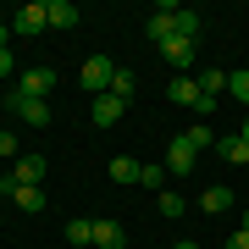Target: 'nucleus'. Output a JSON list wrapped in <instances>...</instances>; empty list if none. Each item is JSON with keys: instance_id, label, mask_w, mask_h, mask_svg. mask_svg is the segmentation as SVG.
I'll return each instance as SVG.
<instances>
[{"instance_id": "obj_17", "label": "nucleus", "mask_w": 249, "mask_h": 249, "mask_svg": "<svg viewBox=\"0 0 249 249\" xmlns=\"http://www.w3.org/2000/svg\"><path fill=\"white\" fill-rule=\"evenodd\" d=\"M133 89H139V78H133L127 67H116V78H111V94H116V100L127 106V100H133Z\"/></svg>"}, {"instance_id": "obj_22", "label": "nucleus", "mask_w": 249, "mask_h": 249, "mask_svg": "<svg viewBox=\"0 0 249 249\" xmlns=\"http://www.w3.org/2000/svg\"><path fill=\"white\" fill-rule=\"evenodd\" d=\"M183 139L194 144V150H216V133H211V122H199V127H188Z\"/></svg>"}, {"instance_id": "obj_18", "label": "nucleus", "mask_w": 249, "mask_h": 249, "mask_svg": "<svg viewBox=\"0 0 249 249\" xmlns=\"http://www.w3.org/2000/svg\"><path fill=\"white\" fill-rule=\"evenodd\" d=\"M94 244L100 249H122V227L116 222H94Z\"/></svg>"}, {"instance_id": "obj_10", "label": "nucleus", "mask_w": 249, "mask_h": 249, "mask_svg": "<svg viewBox=\"0 0 249 249\" xmlns=\"http://www.w3.org/2000/svg\"><path fill=\"white\" fill-rule=\"evenodd\" d=\"M160 55H166L178 72H188V67H194V39H178V34H172L166 45H160Z\"/></svg>"}, {"instance_id": "obj_7", "label": "nucleus", "mask_w": 249, "mask_h": 249, "mask_svg": "<svg viewBox=\"0 0 249 249\" xmlns=\"http://www.w3.org/2000/svg\"><path fill=\"white\" fill-rule=\"evenodd\" d=\"M11 178H17L22 188H39L45 183V155H17L11 160Z\"/></svg>"}, {"instance_id": "obj_4", "label": "nucleus", "mask_w": 249, "mask_h": 249, "mask_svg": "<svg viewBox=\"0 0 249 249\" xmlns=\"http://www.w3.org/2000/svg\"><path fill=\"white\" fill-rule=\"evenodd\" d=\"M0 194H11V205H17L22 216H39V211H45V194H39V188H22L17 178H6V183H0Z\"/></svg>"}, {"instance_id": "obj_25", "label": "nucleus", "mask_w": 249, "mask_h": 249, "mask_svg": "<svg viewBox=\"0 0 249 249\" xmlns=\"http://www.w3.org/2000/svg\"><path fill=\"white\" fill-rule=\"evenodd\" d=\"M0 155H11V160H17V139H11V133H0Z\"/></svg>"}, {"instance_id": "obj_14", "label": "nucleus", "mask_w": 249, "mask_h": 249, "mask_svg": "<svg viewBox=\"0 0 249 249\" xmlns=\"http://www.w3.org/2000/svg\"><path fill=\"white\" fill-rule=\"evenodd\" d=\"M216 150H222V160H232V166H249V144H244V133L216 139Z\"/></svg>"}, {"instance_id": "obj_5", "label": "nucleus", "mask_w": 249, "mask_h": 249, "mask_svg": "<svg viewBox=\"0 0 249 249\" xmlns=\"http://www.w3.org/2000/svg\"><path fill=\"white\" fill-rule=\"evenodd\" d=\"M17 89H22L28 100H50V89H55V67H28Z\"/></svg>"}, {"instance_id": "obj_3", "label": "nucleus", "mask_w": 249, "mask_h": 249, "mask_svg": "<svg viewBox=\"0 0 249 249\" xmlns=\"http://www.w3.org/2000/svg\"><path fill=\"white\" fill-rule=\"evenodd\" d=\"M45 28H50V17H45V6H39V0H28V6L17 11V17H11V34H22V39L45 34Z\"/></svg>"}, {"instance_id": "obj_31", "label": "nucleus", "mask_w": 249, "mask_h": 249, "mask_svg": "<svg viewBox=\"0 0 249 249\" xmlns=\"http://www.w3.org/2000/svg\"><path fill=\"white\" fill-rule=\"evenodd\" d=\"M178 249H199V244H178Z\"/></svg>"}, {"instance_id": "obj_21", "label": "nucleus", "mask_w": 249, "mask_h": 249, "mask_svg": "<svg viewBox=\"0 0 249 249\" xmlns=\"http://www.w3.org/2000/svg\"><path fill=\"white\" fill-rule=\"evenodd\" d=\"M111 178H116V183H139V160L116 155V160H111Z\"/></svg>"}, {"instance_id": "obj_8", "label": "nucleus", "mask_w": 249, "mask_h": 249, "mask_svg": "<svg viewBox=\"0 0 249 249\" xmlns=\"http://www.w3.org/2000/svg\"><path fill=\"white\" fill-rule=\"evenodd\" d=\"M194 83H199V111H211V106H216V94L227 89V72H222V67H205Z\"/></svg>"}, {"instance_id": "obj_27", "label": "nucleus", "mask_w": 249, "mask_h": 249, "mask_svg": "<svg viewBox=\"0 0 249 249\" xmlns=\"http://www.w3.org/2000/svg\"><path fill=\"white\" fill-rule=\"evenodd\" d=\"M11 67H17V61H11V50H0V78H6Z\"/></svg>"}, {"instance_id": "obj_11", "label": "nucleus", "mask_w": 249, "mask_h": 249, "mask_svg": "<svg viewBox=\"0 0 249 249\" xmlns=\"http://www.w3.org/2000/svg\"><path fill=\"white\" fill-rule=\"evenodd\" d=\"M166 100H172V106H194V111H199V83L188 78V72H178L172 89H166Z\"/></svg>"}, {"instance_id": "obj_29", "label": "nucleus", "mask_w": 249, "mask_h": 249, "mask_svg": "<svg viewBox=\"0 0 249 249\" xmlns=\"http://www.w3.org/2000/svg\"><path fill=\"white\" fill-rule=\"evenodd\" d=\"M244 144H249V116H244Z\"/></svg>"}, {"instance_id": "obj_15", "label": "nucleus", "mask_w": 249, "mask_h": 249, "mask_svg": "<svg viewBox=\"0 0 249 249\" xmlns=\"http://www.w3.org/2000/svg\"><path fill=\"white\" fill-rule=\"evenodd\" d=\"M227 205H232V188H222V183H216V188H205V194H199V211H205V216H222Z\"/></svg>"}, {"instance_id": "obj_20", "label": "nucleus", "mask_w": 249, "mask_h": 249, "mask_svg": "<svg viewBox=\"0 0 249 249\" xmlns=\"http://www.w3.org/2000/svg\"><path fill=\"white\" fill-rule=\"evenodd\" d=\"M227 89H232V100L249 111V67H244V72H227Z\"/></svg>"}, {"instance_id": "obj_19", "label": "nucleus", "mask_w": 249, "mask_h": 249, "mask_svg": "<svg viewBox=\"0 0 249 249\" xmlns=\"http://www.w3.org/2000/svg\"><path fill=\"white\" fill-rule=\"evenodd\" d=\"M67 238L72 244H94V222H89V216H72V222H67Z\"/></svg>"}, {"instance_id": "obj_2", "label": "nucleus", "mask_w": 249, "mask_h": 249, "mask_svg": "<svg viewBox=\"0 0 249 249\" xmlns=\"http://www.w3.org/2000/svg\"><path fill=\"white\" fill-rule=\"evenodd\" d=\"M6 111H17L28 127H45V122H50V106H45V100H28L22 89H11V94H6Z\"/></svg>"}, {"instance_id": "obj_24", "label": "nucleus", "mask_w": 249, "mask_h": 249, "mask_svg": "<svg viewBox=\"0 0 249 249\" xmlns=\"http://www.w3.org/2000/svg\"><path fill=\"white\" fill-rule=\"evenodd\" d=\"M139 183L144 188H160V166H139Z\"/></svg>"}, {"instance_id": "obj_28", "label": "nucleus", "mask_w": 249, "mask_h": 249, "mask_svg": "<svg viewBox=\"0 0 249 249\" xmlns=\"http://www.w3.org/2000/svg\"><path fill=\"white\" fill-rule=\"evenodd\" d=\"M6 39H11V22H0V50H6Z\"/></svg>"}, {"instance_id": "obj_9", "label": "nucleus", "mask_w": 249, "mask_h": 249, "mask_svg": "<svg viewBox=\"0 0 249 249\" xmlns=\"http://www.w3.org/2000/svg\"><path fill=\"white\" fill-rule=\"evenodd\" d=\"M166 172H172V178H188V172H194V144H188V139H172V150H166Z\"/></svg>"}, {"instance_id": "obj_26", "label": "nucleus", "mask_w": 249, "mask_h": 249, "mask_svg": "<svg viewBox=\"0 0 249 249\" xmlns=\"http://www.w3.org/2000/svg\"><path fill=\"white\" fill-rule=\"evenodd\" d=\"M227 249H249V232L238 227V232H232V238H227Z\"/></svg>"}, {"instance_id": "obj_23", "label": "nucleus", "mask_w": 249, "mask_h": 249, "mask_svg": "<svg viewBox=\"0 0 249 249\" xmlns=\"http://www.w3.org/2000/svg\"><path fill=\"white\" fill-rule=\"evenodd\" d=\"M160 216H166V222L183 216V194H166V188H160Z\"/></svg>"}, {"instance_id": "obj_16", "label": "nucleus", "mask_w": 249, "mask_h": 249, "mask_svg": "<svg viewBox=\"0 0 249 249\" xmlns=\"http://www.w3.org/2000/svg\"><path fill=\"white\" fill-rule=\"evenodd\" d=\"M199 28H205L199 11H183V6H178V39H194V45H199Z\"/></svg>"}, {"instance_id": "obj_12", "label": "nucleus", "mask_w": 249, "mask_h": 249, "mask_svg": "<svg viewBox=\"0 0 249 249\" xmlns=\"http://www.w3.org/2000/svg\"><path fill=\"white\" fill-rule=\"evenodd\" d=\"M127 106H122V100H116V94H94V106H89V116H94V127H111L116 122V116H122Z\"/></svg>"}, {"instance_id": "obj_1", "label": "nucleus", "mask_w": 249, "mask_h": 249, "mask_svg": "<svg viewBox=\"0 0 249 249\" xmlns=\"http://www.w3.org/2000/svg\"><path fill=\"white\" fill-rule=\"evenodd\" d=\"M111 78H116V61H111V55H89V61H83V89L111 94Z\"/></svg>"}, {"instance_id": "obj_13", "label": "nucleus", "mask_w": 249, "mask_h": 249, "mask_svg": "<svg viewBox=\"0 0 249 249\" xmlns=\"http://www.w3.org/2000/svg\"><path fill=\"white\" fill-rule=\"evenodd\" d=\"M45 17H50V28H78V6L72 0H45Z\"/></svg>"}, {"instance_id": "obj_6", "label": "nucleus", "mask_w": 249, "mask_h": 249, "mask_svg": "<svg viewBox=\"0 0 249 249\" xmlns=\"http://www.w3.org/2000/svg\"><path fill=\"white\" fill-rule=\"evenodd\" d=\"M144 34H150L155 45H166V39L178 34V6H155V17L144 22Z\"/></svg>"}, {"instance_id": "obj_30", "label": "nucleus", "mask_w": 249, "mask_h": 249, "mask_svg": "<svg viewBox=\"0 0 249 249\" xmlns=\"http://www.w3.org/2000/svg\"><path fill=\"white\" fill-rule=\"evenodd\" d=\"M244 232H249V211H244Z\"/></svg>"}]
</instances>
